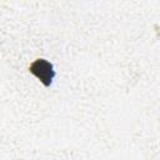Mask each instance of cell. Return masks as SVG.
Listing matches in <instances>:
<instances>
[{"mask_svg": "<svg viewBox=\"0 0 160 160\" xmlns=\"http://www.w3.org/2000/svg\"><path fill=\"white\" fill-rule=\"evenodd\" d=\"M29 70L46 88L51 85V82H52V80H54V78L56 75L52 64L50 61L45 60V59H36V60H34L31 62Z\"/></svg>", "mask_w": 160, "mask_h": 160, "instance_id": "obj_1", "label": "cell"}]
</instances>
